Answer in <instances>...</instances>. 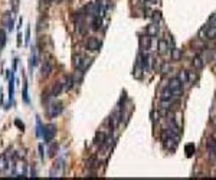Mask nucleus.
<instances>
[{
	"instance_id": "4468645a",
	"label": "nucleus",
	"mask_w": 216,
	"mask_h": 180,
	"mask_svg": "<svg viewBox=\"0 0 216 180\" xmlns=\"http://www.w3.org/2000/svg\"><path fill=\"white\" fill-rule=\"evenodd\" d=\"M36 59H38V56H36V49L32 48V55H30V59H29V69H30V72H32L33 67L36 65Z\"/></svg>"
},
{
	"instance_id": "f257e3e1",
	"label": "nucleus",
	"mask_w": 216,
	"mask_h": 180,
	"mask_svg": "<svg viewBox=\"0 0 216 180\" xmlns=\"http://www.w3.org/2000/svg\"><path fill=\"white\" fill-rule=\"evenodd\" d=\"M55 134H56V127H55V124H46L45 125V128H43V140L45 143H51L52 141V138L55 137Z\"/></svg>"
},
{
	"instance_id": "b1692460",
	"label": "nucleus",
	"mask_w": 216,
	"mask_h": 180,
	"mask_svg": "<svg viewBox=\"0 0 216 180\" xmlns=\"http://www.w3.org/2000/svg\"><path fill=\"white\" fill-rule=\"evenodd\" d=\"M150 18L153 19V23H159L160 20H161V13L156 10V12H153V13H151Z\"/></svg>"
},
{
	"instance_id": "4c0bfd02",
	"label": "nucleus",
	"mask_w": 216,
	"mask_h": 180,
	"mask_svg": "<svg viewBox=\"0 0 216 180\" xmlns=\"http://www.w3.org/2000/svg\"><path fill=\"white\" fill-rule=\"evenodd\" d=\"M213 124H215V127H216V118H215V120H213Z\"/></svg>"
},
{
	"instance_id": "a211bd4d",
	"label": "nucleus",
	"mask_w": 216,
	"mask_h": 180,
	"mask_svg": "<svg viewBox=\"0 0 216 180\" xmlns=\"http://www.w3.org/2000/svg\"><path fill=\"white\" fill-rule=\"evenodd\" d=\"M22 98H23V101L29 104V94H28V81H25L23 82V89H22Z\"/></svg>"
},
{
	"instance_id": "412c9836",
	"label": "nucleus",
	"mask_w": 216,
	"mask_h": 180,
	"mask_svg": "<svg viewBox=\"0 0 216 180\" xmlns=\"http://www.w3.org/2000/svg\"><path fill=\"white\" fill-rule=\"evenodd\" d=\"M180 58H182V50L177 49V48H173L171 49V59L173 61H179Z\"/></svg>"
},
{
	"instance_id": "7c9ffc66",
	"label": "nucleus",
	"mask_w": 216,
	"mask_h": 180,
	"mask_svg": "<svg viewBox=\"0 0 216 180\" xmlns=\"http://www.w3.org/2000/svg\"><path fill=\"white\" fill-rule=\"evenodd\" d=\"M15 124H16V127H19V128H20V130H22V131L25 130V124L22 123L20 120H15Z\"/></svg>"
},
{
	"instance_id": "0eeeda50",
	"label": "nucleus",
	"mask_w": 216,
	"mask_h": 180,
	"mask_svg": "<svg viewBox=\"0 0 216 180\" xmlns=\"http://www.w3.org/2000/svg\"><path fill=\"white\" fill-rule=\"evenodd\" d=\"M164 143H166V147L169 149V150H176V147H177V137H174V138H171V134H170V137H167L166 140H164Z\"/></svg>"
},
{
	"instance_id": "423d86ee",
	"label": "nucleus",
	"mask_w": 216,
	"mask_h": 180,
	"mask_svg": "<svg viewBox=\"0 0 216 180\" xmlns=\"http://www.w3.org/2000/svg\"><path fill=\"white\" fill-rule=\"evenodd\" d=\"M151 45V36L149 35H146V36H140V48L141 50H146V49H149Z\"/></svg>"
},
{
	"instance_id": "7ed1b4c3",
	"label": "nucleus",
	"mask_w": 216,
	"mask_h": 180,
	"mask_svg": "<svg viewBox=\"0 0 216 180\" xmlns=\"http://www.w3.org/2000/svg\"><path fill=\"white\" fill-rule=\"evenodd\" d=\"M62 111H64V105H62V102H53V104H51L48 107V115H49L51 118L58 117Z\"/></svg>"
},
{
	"instance_id": "a878e982",
	"label": "nucleus",
	"mask_w": 216,
	"mask_h": 180,
	"mask_svg": "<svg viewBox=\"0 0 216 180\" xmlns=\"http://www.w3.org/2000/svg\"><path fill=\"white\" fill-rule=\"evenodd\" d=\"M197 78H199V76H197L196 72H193V71L187 72V81H189V82H192V84H193V82H196Z\"/></svg>"
},
{
	"instance_id": "bb28decb",
	"label": "nucleus",
	"mask_w": 216,
	"mask_h": 180,
	"mask_svg": "<svg viewBox=\"0 0 216 180\" xmlns=\"http://www.w3.org/2000/svg\"><path fill=\"white\" fill-rule=\"evenodd\" d=\"M177 78L182 81V84H185V82H187V71H180L179 72Z\"/></svg>"
},
{
	"instance_id": "f3484780",
	"label": "nucleus",
	"mask_w": 216,
	"mask_h": 180,
	"mask_svg": "<svg viewBox=\"0 0 216 180\" xmlns=\"http://www.w3.org/2000/svg\"><path fill=\"white\" fill-rule=\"evenodd\" d=\"M43 128H45V125H42V121H40V118H36V135L38 137H42L43 135Z\"/></svg>"
},
{
	"instance_id": "f704fd0d",
	"label": "nucleus",
	"mask_w": 216,
	"mask_h": 180,
	"mask_svg": "<svg viewBox=\"0 0 216 180\" xmlns=\"http://www.w3.org/2000/svg\"><path fill=\"white\" fill-rule=\"evenodd\" d=\"M20 45H22V33L19 30V33H18V46H20Z\"/></svg>"
},
{
	"instance_id": "2f4dec72",
	"label": "nucleus",
	"mask_w": 216,
	"mask_h": 180,
	"mask_svg": "<svg viewBox=\"0 0 216 180\" xmlns=\"http://www.w3.org/2000/svg\"><path fill=\"white\" fill-rule=\"evenodd\" d=\"M30 26V25H29ZM26 28V45H29V40H30V28Z\"/></svg>"
},
{
	"instance_id": "6e6552de",
	"label": "nucleus",
	"mask_w": 216,
	"mask_h": 180,
	"mask_svg": "<svg viewBox=\"0 0 216 180\" xmlns=\"http://www.w3.org/2000/svg\"><path fill=\"white\" fill-rule=\"evenodd\" d=\"M146 32H147V35L151 36V38L157 36V33H159V26H157V23H151V25H149L147 29H146Z\"/></svg>"
},
{
	"instance_id": "e433bc0d",
	"label": "nucleus",
	"mask_w": 216,
	"mask_h": 180,
	"mask_svg": "<svg viewBox=\"0 0 216 180\" xmlns=\"http://www.w3.org/2000/svg\"><path fill=\"white\" fill-rule=\"evenodd\" d=\"M146 1H147V3H154L156 0H146Z\"/></svg>"
},
{
	"instance_id": "c756f323",
	"label": "nucleus",
	"mask_w": 216,
	"mask_h": 180,
	"mask_svg": "<svg viewBox=\"0 0 216 180\" xmlns=\"http://www.w3.org/2000/svg\"><path fill=\"white\" fill-rule=\"evenodd\" d=\"M72 86H74V78H72V76H68V81H66L65 88L66 89H71Z\"/></svg>"
},
{
	"instance_id": "9b49d317",
	"label": "nucleus",
	"mask_w": 216,
	"mask_h": 180,
	"mask_svg": "<svg viewBox=\"0 0 216 180\" xmlns=\"http://www.w3.org/2000/svg\"><path fill=\"white\" fill-rule=\"evenodd\" d=\"M62 89H64V85H62L61 82H56V84H53L52 89H51V97H58V95L62 92Z\"/></svg>"
},
{
	"instance_id": "aec40b11",
	"label": "nucleus",
	"mask_w": 216,
	"mask_h": 180,
	"mask_svg": "<svg viewBox=\"0 0 216 180\" xmlns=\"http://www.w3.org/2000/svg\"><path fill=\"white\" fill-rule=\"evenodd\" d=\"M206 38L207 39H215L216 38V26H210V28H207Z\"/></svg>"
},
{
	"instance_id": "20e7f679",
	"label": "nucleus",
	"mask_w": 216,
	"mask_h": 180,
	"mask_svg": "<svg viewBox=\"0 0 216 180\" xmlns=\"http://www.w3.org/2000/svg\"><path fill=\"white\" fill-rule=\"evenodd\" d=\"M1 26L3 29H6V30H9L12 32L13 28H15V22H13V16H12V13H4L3 15V18H1Z\"/></svg>"
},
{
	"instance_id": "dca6fc26",
	"label": "nucleus",
	"mask_w": 216,
	"mask_h": 180,
	"mask_svg": "<svg viewBox=\"0 0 216 180\" xmlns=\"http://www.w3.org/2000/svg\"><path fill=\"white\" fill-rule=\"evenodd\" d=\"M101 25H103L101 16H94V19H92V29H94V30H100Z\"/></svg>"
},
{
	"instance_id": "cd10ccee",
	"label": "nucleus",
	"mask_w": 216,
	"mask_h": 180,
	"mask_svg": "<svg viewBox=\"0 0 216 180\" xmlns=\"http://www.w3.org/2000/svg\"><path fill=\"white\" fill-rule=\"evenodd\" d=\"M185 150H186V156H187V157H192L193 153H195V146H193V144H187V146L185 147Z\"/></svg>"
},
{
	"instance_id": "ddd939ff",
	"label": "nucleus",
	"mask_w": 216,
	"mask_h": 180,
	"mask_svg": "<svg viewBox=\"0 0 216 180\" xmlns=\"http://www.w3.org/2000/svg\"><path fill=\"white\" fill-rule=\"evenodd\" d=\"M159 53H166L167 52V49H169V42L167 40H164V39H160L159 40Z\"/></svg>"
},
{
	"instance_id": "4be33fe9",
	"label": "nucleus",
	"mask_w": 216,
	"mask_h": 180,
	"mask_svg": "<svg viewBox=\"0 0 216 180\" xmlns=\"http://www.w3.org/2000/svg\"><path fill=\"white\" fill-rule=\"evenodd\" d=\"M6 45V29H0V49Z\"/></svg>"
},
{
	"instance_id": "6ab92c4d",
	"label": "nucleus",
	"mask_w": 216,
	"mask_h": 180,
	"mask_svg": "<svg viewBox=\"0 0 216 180\" xmlns=\"http://www.w3.org/2000/svg\"><path fill=\"white\" fill-rule=\"evenodd\" d=\"M82 61H84V58L81 56V55H75L74 56V68L75 69H79V68L82 67V64H84Z\"/></svg>"
},
{
	"instance_id": "1a4fd4ad",
	"label": "nucleus",
	"mask_w": 216,
	"mask_h": 180,
	"mask_svg": "<svg viewBox=\"0 0 216 180\" xmlns=\"http://www.w3.org/2000/svg\"><path fill=\"white\" fill-rule=\"evenodd\" d=\"M192 65L195 69H202L203 65H205V61H203V58L200 56V55H196V56L193 58V61H192Z\"/></svg>"
},
{
	"instance_id": "72a5a7b5",
	"label": "nucleus",
	"mask_w": 216,
	"mask_h": 180,
	"mask_svg": "<svg viewBox=\"0 0 216 180\" xmlns=\"http://www.w3.org/2000/svg\"><path fill=\"white\" fill-rule=\"evenodd\" d=\"M169 68H170L169 64H164V65H163V68H161V72H163V74H166V72L169 71Z\"/></svg>"
},
{
	"instance_id": "5701e85b",
	"label": "nucleus",
	"mask_w": 216,
	"mask_h": 180,
	"mask_svg": "<svg viewBox=\"0 0 216 180\" xmlns=\"http://www.w3.org/2000/svg\"><path fill=\"white\" fill-rule=\"evenodd\" d=\"M7 167V157H6V154H1L0 156V171L4 170Z\"/></svg>"
},
{
	"instance_id": "473e14b6",
	"label": "nucleus",
	"mask_w": 216,
	"mask_h": 180,
	"mask_svg": "<svg viewBox=\"0 0 216 180\" xmlns=\"http://www.w3.org/2000/svg\"><path fill=\"white\" fill-rule=\"evenodd\" d=\"M39 154H40V159L43 160V159H45V150H43L42 144H39Z\"/></svg>"
},
{
	"instance_id": "2eb2a0df",
	"label": "nucleus",
	"mask_w": 216,
	"mask_h": 180,
	"mask_svg": "<svg viewBox=\"0 0 216 180\" xmlns=\"http://www.w3.org/2000/svg\"><path fill=\"white\" fill-rule=\"evenodd\" d=\"M182 86V81L179 79L177 76L176 78H171L169 81V88L170 89H176V88H180Z\"/></svg>"
},
{
	"instance_id": "c85d7f7f",
	"label": "nucleus",
	"mask_w": 216,
	"mask_h": 180,
	"mask_svg": "<svg viewBox=\"0 0 216 180\" xmlns=\"http://www.w3.org/2000/svg\"><path fill=\"white\" fill-rule=\"evenodd\" d=\"M171 92H173V97H182L183 95V88L180 86V88H176V89H171Z\"/></svg>"
},
{
	"instance_id": "393cba45",
	"label": "nucleus",
	"mask_w": 216,
	"mask_h": 180,
	"mask_svg": "<svg viewBox=\"0 0 216 180\" xmlns=\"http://www.w3.org/2000/svg\"><path fill=\"white\" fill-rule=\"evenodd\" d=\"M105 143V134L104 133H97L95 137V144H104Z\"/></svg>"
},
{
	"instance_id": "9d476101",
	"label": "nucleus",
	"mask_w": 216,
	"mask_h": 180,
	"mask_svg": "<svg viewBox=\"0 0 216 180\" xmlns=\"http://www.w3.org/2000/svg\"><path fill=\"white\" fill-rule=\"evenodd\" d=\"M171 98H173V92H171V89L169 86L161 91V94H160V100L161 101H171Z\"/></svg>"
},
{
	"instance_id": "39448f33",
	"label": "nucleus",
	"mask_w": 216,
	"mask_h": 180,
	"mask_svg": "<svg viewBox=\"0 0 216 180\" xmlns=\"http://www.w3.org/2000/svg\"><path fill=\"white\" fill-rule=\"evenodd\" d=\"M101 48V42L97 38H89L86 42V49L88 50H98Z\"/></svg>"
},
{
	"instance_id": "f8f14e48",
	"label": "nucleus",
	"mask_w": 216,
	"mask_h": 180,
	"mask_svg": "<svg viewBox=\"0 0 216 180\" xmlns=\"http://www.w3.org/2000/svg\"><path fill=\"white\" fill-rule=\"evenodd\" d=\"M52 72V65H51V62L49 61H45L43 62V65H42V76H48L49 74Z\"/></svg>"
},
{
	"instance_id": "c9c22d12",
	"label": "nucleus",
	"mask_w": 216,
	"mask_h": 180,
	"mask_svg": "<svg viewBox=\"0 0 216 180\" xmlns=\"http://www.w3.org/2000/svg\"><path fill=\"white\" fill-rule=\"evenodd\" d=\"M55 151H56V146H52L51 147V156H55Z\"/></svg>"
},
{
	"instance_id": "f03ea898",
	"label": "nucleus",
	"mask_w": 216,
	"mask_h": 180,
	"mask_svg": "<svg viewBox=\"0 0 216 180\" xmlns=\"http://www.w3.org/2000/svg\"><path fill=\"white\" fill-rule=\"evenodd\" d=\"M7 79H9V101L6 104V108H9L12 105V100H13V91H15V71H7Z\"/></svg>"
}]
</instances>
